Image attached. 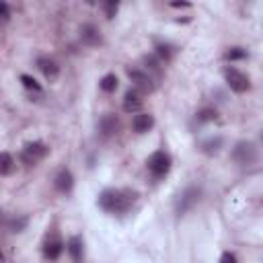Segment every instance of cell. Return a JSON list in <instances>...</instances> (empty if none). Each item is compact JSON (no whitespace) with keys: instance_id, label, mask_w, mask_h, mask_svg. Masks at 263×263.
I'll use <instances>...</instances> for the list:
<instances>
[{"instance_id":"4316f807","label":"cell","mask_w":263,"mask_h":263,"mask_svg":"<svg viewBox=\"0 0 263 263\" xmlns=\"http://www.w3.org/2000/svg\"><path fill=\"white\" fill-rule=\"evenodd\" d=\"M0 18L2 21H8L10 18V8H8L6 2H0Z\"/></svg>"},{"instance_id":"cb8c5ba5","label":"cell","mask_w":263,"mask_h":263,"mask_svg":"<svg viewBox=\"0 0 263 263\" xmlns=\"http://www.w3.org/2000/svg\"><path fill=\"white\" fill-rule=\"evenodd\" d=\"M103 10H105V16H107V18H113V16L117 14V10H119V2L107 0V2H103Z\"/></svg>"},{"instance_id":"3957f363","label":"cell","mask_w":263,"mask_h":263,"mask_svg":"<svg viewBox=\"0 0 263 263\" xmlns=\"http://www.w3.org/2000/svg\"><path fill=\"white\" fill-rule=\"evenodd\" d=\"M47 152H49V148H47L45 142L33 140V142H27V144L23 146V150H21V160H23V164H27V166H35L37 162H41V160L47 156Z\"/></svg>"},{"instance_id":"44dd1931","label":"cell","mask_w":263,"mask_h":263,"mask_svg":"<svg viewBox=\"0 0 263 263\" xmlns=\"http://www.w3.org/2000/svg\"><path fill=\"white\" fill-rule=\"evenodd\" d=\"M21 82H23V86H25L27 90L41 92V86H39V82H37L33 76H29V74H21Z\"/></svg>"},{"instance_id":"ba28073f","label":"cell","mask_w":263,"mask_h":263,"mask_svg":"<svg viewBox=\"0 0 263 263\" xmlns=\"http://www.w3.org/2000/svg\"><path fill=\"white\" fill-rule=\"evenodd\" d=\"M62 251H64V242H62V238H60L55 232L47 234L45 240H43V257L49 259V261H55V259L62 255Z\"/></svg>"},{"instance_id":"5b68a950","label":"cell","mask_w":263,"mask_h":263,"mask_svg":"<svg viewBox=\"0 0 263 263\" xmlns=\"http://www.w3.org/2000/svg\"><path fill=\"white\" fill-rule=\"evenodd\" d=\"M171 154L168 152H164V150H156V152H152L150 154V158H148V171L156 177V179H160V177H164L168 171H171Z\"/></svg>"},{"instance_id":"d4e9b609","label":"cell","mask_w":263,"mask_h":263,"mask_svg":"<svg viewBox=\"0 0 263 263\" xmlns=\"http://www.w3.org/2000/svg\"><path fill=\"white\" fill-rule=\"evenodd\" d=\"M220 263H238V261H236V255H234V253L226 251V253L220 255Z\"/></svg>"},{"instance_id":"603a6c76","label":"cell","mask_w":263,"mask_h":263,"mask_svg":"<svg viewBox=\"0 0 263 263\" xmlns=\"http://www.w3.org/2000/svg\"><path fill=\"white\" fill-rule=\"evenodd\" d=\"M144 64H146V72H154L160 74V60H156L154 55H144Z\"/></svg>"},{"instance_id":"ac0fdd59","label":"cell","mask_w":263,"mask_h":263,"mask_svg":"<svg viewBox=\"0 0 263 263\" xmlns=\"http://www.w3.org/2000/svg\"><path fill=\"white\" fill-rule=\"evenodd\" d=\"M220 146H222V138H210V140H205L203 144H201V150L205 152V154H218L220 152Z\"/></svg>"},{"instance_id":"8992f818","label":"cell","mask_w":263,"mask_h":263,"mask_svg":"<svg viewBox=\"0 0 263 263\" xmlns=\"http://www.w3.org/2000/svg\"><path fill=\"white\" fill-rule=\"evenodd\" d=\"M224 78H226V84L230 86V90H234V92H247V90L251 88L249 76L242 74L240 70L232 68V66L224 68Z\"/></svg>"},{"instance_id":"2e32d148","label":"cell","mask_w":263,"mask_h":263,"mask_svg":"<svg viewBox=\"0 0 263 263\" xmlns=\"http://www.w3.org/2000/svg\"><path fill=\"white\" fill-rule=\"evenodd\" d=\"M14 171V158L8 152H0V175H10Z\"/></svg>"},{"instance_id":"7c38bea8","label":"cell","mask_w":263,"mask_h":263,"mask_svg":"<svg viewBox=\"0 0 263 263\" xmlns=\"http://www.w3.org/2000/svg\"><path fill=\"white\" fill-rule=\"evenodd\" d=\"M142 105H144V99L136 88H129L123 95V111L125 113H140Z\"/></svg>"},{"instance_id":"83f0119b","label":"cell","mask_w":263,"mask_h":263,"mask_svg":"<svg viewBox=\"0 0 263 263\" xmlns=\"http://www.w3.org/2000/svg\"><path fill=\"white\" fill-rule=\"evenodd\" d=\"M171 6H173V8H189L191 4H189V2H171Z\"/></svg>"},{"instance_id":"277c9868","label":"cell","mask_w":263,"mask_h":263,"mask_svg":"<svg viewBox=\"0 0 263 263\" xmlns=\"http://www.w3.org/2000/svg\"><path fill=\"white\" fill-rule=\"evenodd\" d=\"M199 197H201V189H199V187H187V189H183L181 195H179L177 201H175V212H177V216H183V214H187L189 210H193V208L197 205Z\"/></svg>"},{"instance_id":"5bb4252c","label":"cell","mask_w":263,"mask_h":263,"mask_svg":"<svg viewBox=\"0 0 263 263\" xmlns=\"http://www.w3.org/2000/svg\"><path fill=\"white\" fill-rule=\"evenodd\" d=\"M132 127L136 134H146L154 127V117L150 113H138L134 119H132Z\"/></svg>"},{"instance_id":"e0dca14e","label":"cell","mask_w":263,"mask_h":263,"mask_svg":"<svg viewBox=\"0 0 263 263\" xmlns=\"http://www.w3.org/2000/svg\"><path fill=\"white\" fill-rule=\"evenodd\" d=\"M99 86H101V90H105V92H115V90H117V76H115V74H105V76L101 78Z\"/></svg>"},{"instance_id":"6da1fadb","label":"cell","mask_w":263,"mask_h":263,"mask_svg":"<svg viewBox=\"0 0 263 263\" xmlns=\"http://www.w3.org/2000/svg\"><path fill=\"white\" fill-rule=\"evenodd\" d=\"M138 199V191L132 189H105L99 195V208L109 214H125Z\"/></svg>"},{"instance_id":"52a82bcc","label":"cell","mask_w":263,"mask_h":263,"mask_svg":"<svg viewBox=\"0 0 263 263\" xmlns=\"http://www.w3.org/2000/svg\"><path fill=\"white\" fill-rule=\"evenodd\" d=\"M127 76H129V80L134 82V88L142 95H148V92H152L154 88H156V82H154V78L146 72V70H127Z\"/></svg>"},{"instance_id":"484cf974","label":"cell","mask_w":263,"mask_h":263,"mask_svg":"<svg viewBox=\"0 0 263 263\" xmlns=\"http://www.w3.org/2000/svg\"><path fill=\"white\" fill-rule=\"evenodd\" d=\"M25 224H27V218H21V220H12V222H10V230H12V232H18V230H21Z\"/></svg>"},{"instance_id":"9a60e30c","label":"cell","mask_w":263,"mask_h":263,"mask_svg":"<svg viewBox=\"0 0 263 263\" xmlns=\"http://www.w3.org/2000/svg\"><path fill=\"white\" fill-rule=\"evenodd\" d=\"M66 251L70 253L72 261L78 263L82 259V238L80 236H70L68 242H66Z\"/></svg>"},{"instance_id":"30bf717a","label":"cell","mask_w":263,"mask_h":263,"mask_svg":"<svg viewBox=\"0 0 263 263\" xmlns=\"http://www.w3.org/2000/svg\"><path fill=\"white\" fill-rule=\"evenodd\" d=\"M99 129H101V136L103 138H111L119 132V117L115 113H105L101 119H99Z\"/></svg>"},{"instance_id":"7402d4cb","label":"cell","mask_w":263,"mask_h":263,"mask_svg":"<svg viewBox=\"0 0 263 263\" xmlns=\"http://www.w3.org/2000/svg\"><path fill=\"white\" fill-rule=\"evenodd\" d=\"M249 53H247V49H242V47H230L226 53H224V60H245Z\"/></svg>"},{"instance_id":"7a4b0ae2","label":"cell","mask_w":263,"mask_h":263,"mask_svg":"<svg viewBox=\"0 0 263 263\" xmlns=\"http://www.w3.org/2000/svg\"><path fill=\"white\" fill-rule=\"evenodd\" d=\"M232 160L236 164H240V166H251V164H255L259 160V150H257V146L253 142L240 140L232 148Z\"/></svg>"},{"instance_id":"8fae6325","label":"cell","mask_w":263,"mask_h":263,"mask_svg":"<svg viewBox=\"0 0 263 263\" xmlns=\"http://www.w3.org/2000/svg\"><path fill=\"white\" fill-rule=\"evenodd\" d=\"M37 68L41 70V74H43L45 80H49V82H55L58 76H60V66H58V62L51 60V58H39V60H37Z\"/></svg>"},{"instance_id":"ffe728a7","label":"cell","mask_w":263,"mask_h":263,"mask_svg":"<svg viewBox=\"0 0 263 263\" xmlns=\"http://www.w3.org/2000/svg\"><path fill=\"white\" fill-rule=\"evenodd\" d=\"M216 119H218V111L212 107H203L201 111H197V121H201V123H210Z\"/></svg>"},{"instance_id":"9c48e42d","label":"cell","mask_w":263,"mask_h":263,"mask_svg":"<svg viewBox=\"0 0 263 263\" xmlns=\"http://www.w3.org/2000/svg\"><path fill=\"white\" fill-rule=\"evenodd\" d=\"M80 39L84 45H90V47H97L103 43V37H101V31L92 25V23H84L80 27Z\"/></svg>"},{"instance_id":"d6986e66","label":"cell","mask_w":263,"mask_h":263,"mask_svg":"<svg viewBox=\"0 0 263 263\" xmlns=\"http://www.w3.org/2000/svg\"><path fill=\"white\" fill-rule=\"evenodd\" d=\"M156 55L160 62H171L173 58V45L168 43H156Z\"/></svg>"},{"instance_id":"4fadbf2b","label":"cell","mask_w":263,"mask_h":263,"mask_svg":"<svg viewBox=\"0 0 263 263\" xmlns=\"http://www.w3.org/2000/svg\"><path fill=\"white\" fill-rule=\"evenodd\" d=\"M53 187H55V191H60V193H70L72 187H74V177H72V173H70L68 168H62V171L55 175V179H53Z\"/></svg>"},{"instance_id":"f1b7e54d","label":"cell","mask_w":263,"mask_h":263,"mask_svg":"<svg viewBox=\"0 0 263 263\" xmlns=\"http://www.w3.org/2000/svg\"><path fill=\"white\" fill-rule=\"evenodd\" d=\"M0 263H4V255H2V249H0Z\"/></svg>"}]
</instances>
